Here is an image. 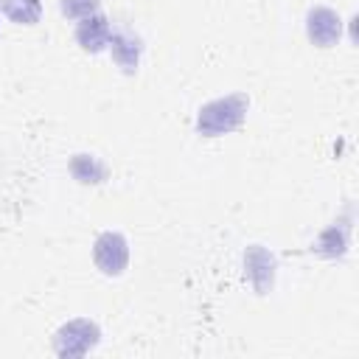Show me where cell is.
<instances>
[{
  "label": "cell",
  "instance_id": "cell-1",
  "mask_svg": "<svg viewBox=\"0 0 359 359\" xmlns=\"http://www.w3.org/2000/svg\"><path fill=\"white\" fill-rule=\"evenodd\" d=\"M247 104L250 101L241 93H233V95H224V98H216V101L205 104L199 109V118H196V132L213 137V135H224V132L236 129L244 121Z\"/></svg>",
  "mask_w": 359,
  "mask_h": 359
},
{
  "label": "cell",
  "instance_id": "cell-2",
  "mask_svg": "<svg viewBox=\"0 0 359 359\" xmlns=\"http://www.w3.org/2000/svg\"><path fill=\"white\" fill-rule=\"evenodd\" d=\"M93 261L104 275H121L129 264V247L121 233H101L93 244Z\"/></svg>",
  "mask_w": 359,
  "mask_h": 359
},
{
  "label": "cell",
  "instance_id": "cell-3",
  "mask_svg": "<svg viewBox=\"0 0 359 359\" xmlns=\"http://www.w3.org/2000/svg\"><path fill=\"white\" fill-rule=\"evenodd\" d=\"M98 342V325L90 320H73L59 328L56 334V353L59 356H81Z\"/></svg>",
  "mask_w": 359,
  "mask_h": 359
},
{
  "label": "cell",
  "instance_id": "cell-4",
  "mask_svg": "<svg viewBox=\"0 0 359 359\" xmlns=\"http://www.w3.org/2000/svg\"><path fill=\"white\" fill-rule=\"evenodd\" d=\"M339 31H342V22L339 17L331 11V8H311L309 11V39L320 48H328L339 39Z\"/></svg>",
  "mask_w": 359,
  "mask_h": 359
},
{
  "label": "cell",
  "instance_id": "cell-5",
  "mask_svg": "<svg viewBox=\"0 0 359 359\" xmlns=\"http://www.w3.org/2000/svg\"><path fill=\"white\" fill-rule=\"evenodd\" d=\"M109 36H112V28H109V20L101 17V14H90V17H81L79 28H76V39L84 50H101L104 45H109Z\"/></svg>",
  "mask_w": 359,
  "mask_h": 359
},
{
  "label": "cell",
  "instance_id": "cell-6",
  "mask_svg": "<svg viewBox=\"0 0 359 359\" xmlns=\"http://www.w3.org/2000/svg\"><path fill=\"white\" fill-rule=\"evenodd\" d=\"M247 275H250V280L255 283L258 292H266V286H272L275 258L264 247H250L247 250Z\"/></svg>",
  "mask_w": 359,
  "mask_h": 359
},
{
  "label": "cell",
  "instance_id": "cell-7",
  "mask_svg": "<svg viewBox=\"0 0 359 359\" xmlns=\"http://www.w3.org/2000/svg\"><path fill=\"white\" fill-rule=\"evenodd\" d=\"M112 45V56L123 70H135L137 67V56H140V39L132 36L129 31H118L109 36Z\"/></svg>",
  "mask_w": 359,
  "mask_h": 359
},
{
  "label": "cell",
  "instance_id": "cell-8",
  "mask_svg": "<svg viewBox=\"0 0 359 359\" xmlns=\"http://www.w3.org/2000/svg\"><path fill=\"white\" fill-rule=\"evenodd\" d=\"M0 8L11 22H20V25H34L42 14L39 0H0Z\"/></svg>",
  "mask_w": 359,
  "mask_h": 359
},
{
  "label": "cell",
  "instance_id": "cell-9",
  "mask_svg": "<svg viewBox=\"0 0 359 359\" xmlns=\"http://www.w3.org/2000/svg\"><path fill=\"white\" fill-rule=\"evenodd\" d=\"M70 168H73L76 180H81V182H101L104 174H107L104 165L95 157H90V154H76L73 163H70Z\"/></svg>",
  "mask_w": 359,
  "mask_h": 359
},
{
  "label": "cell",
  "instance_id": "cell-10",
  "mask_svg": "<svg viewBox=\"0 0 359 359\" xmlns=\"http://www.w3.org/2000/svg\"><path fill=\"white\" fill-rule=\"evenodd\" d=\"M345 244H348V238H345V227H339V233H337V227H328V230L317 238L314 250L323 252V255H342V252H345Z\"/></svg>",
  "mask_w": 359,
  "mask_h": 359
},
{
  "label": "cell",
  "instance_id": "cell-11",
  "mask_svg": "<svg viewBox=\"0 0 359 359\" xmlns=\"http://www.w3.org/2000/svg\"><path fill=\"white\" fill-rule=\"evenodd\" d=\"M65 17H90L98 11L101 0H59Z\"/></svg>",
  "mask_w": 359,
  "mask_h": 359
}]
</instances>
